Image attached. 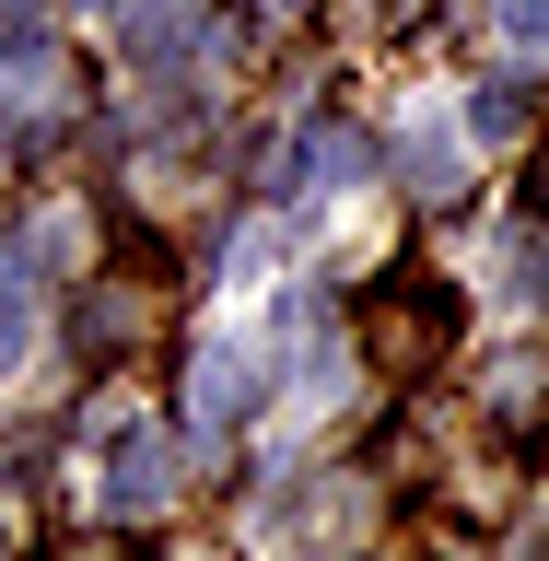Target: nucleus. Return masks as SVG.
<instances>
[{
    "mask_svg": "<svg viewBox=\"0 0 549 561\" xmlns=\"http://www.w3.org/2000/svg\"><path fill=\"white\" fill-rule=\"evenodd\" d=\"M445 340H456V293H445V280H398V293H386V316H375L386 375H421Z\"/></svg>",
    "mask_w": 549,
    "mask_h": 561,
    "instance_id": "f257e3e1",
    "label": "nucleus"
},
{
    "mask_svg": "<svg viewBox=\"0 0 549 561\" xmlns=\"http://www.w3.org/2000/svg\"><path fill=\"white\" fill-rule=\"evenodd\" d=\"M164 491H175V445H164V433H129L117 468H105V515H152Z\"/></svg>",
    "mask_w": 549,
    "mask_h": 561,
    "instance_id": "f03ea898",
    "label": "nucleus"
},
{
    "mask_svg": "<svg viewBox=\"0 0 549 561\" xmlns=\"http://www.w3.org/2000/svg\"><path fill=\"white\" fill-rule=\"evenodd\" d=\"M24 340H35V293H24L12 270H0V375L24 363Z\"/></svg>",
    "mask_w": 549,
    "mask_h": 561,
    "instance_id": "7ed1b4c3",
    "label": "nucleus"
},
{
    "mask_svg": "<svg viewBox=\"0 0 549 561\" xmlns=\"http://www.w3.org/2000/svg\"><path fill=\"white\" fill-rule=\"evenodd\" d=\"M468 129H480V140L515 129V82H480V94H468Z\"/></svg>",
    "mask_w": 549,
    "mask_h": 561,
    "instance_id": "20e7f679",
    "label": "nucleus"
},
{
    "mask_svg": "<svg viewBox=\"0 0 549 561\" xmlns=\"http://www.w3.org/2000/svg\"><path fill=\"white\" fill-rule=\"evenodd\" d=\"M503 35H526V47H538V35H549V0H503Z\"/></svg>",
    "mask_w": 549,
    "mask_h": 561,
    "instance_id": "39448f33",
    "label": "nucleus"
}]
</instances>
